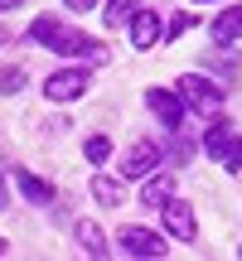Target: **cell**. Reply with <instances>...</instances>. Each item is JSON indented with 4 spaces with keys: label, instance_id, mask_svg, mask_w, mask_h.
Wrapping results in <instances>:
<instances>
[{
    "label": "cell",
    "instance_id": "cell-14",
    "mask_svg": "<svg viewBox=\"0 0 242 261\" xmlns=\"http://www.w3.org/2000/svg\"><path fill=\"white\" fill-rule=\"evenodd\" d=\"M92 194H97V203H107V208L121 203V184H116V179H107V174L92 179Z\"/></svg>",
    "mask_w": 242,
    "mask_h": 261
},
{
    "label": "cell",
    "instance_id": "cell-16",
    "mask_svg": "<svg viewBox=\"0 0 242 261\" xmlns=\"http://www.w3.org/2000/svg\"><path fill=\"white\" fill-rule=\"evenodd\" d=\"M83 155L92 160V165H107V160H112V140H107V136H92V140L83 145Z\"/></svg>",
    "mask_w": 242,
    "mask_h": 261
},
{
    "label": "cell",
    "instance_id": "cell-9",
    "mask_svg": "<svg viewBox=\"0 0 242 261\" xmlns=\"http://www.w3.org/2000/svg\"><path fill=\"white\" fill-rule=\"evenodd\" d=\"M233 145H237V136H233V126H228V121H218V126H208V130H204V150L218 160V165L228 160V150H233Z\"/></svg>",
    "mask_w": 242,
    "mask_h": 261
},
{
    "label": "cell",
    "instance_id": "cell-7",
    "mask_svg": "<svg viewBox=\"0 0 242 261\" xmlns=\"http://www.w3.org/2000/svg\"><path fill=\"white\" fill-rule=\"evenodd\" d=\"M160 218H165L170 237H179V242H194L199 223H194V208H189V203H175V198H170V203L160 208Z\"/></svg>",
    "mask_w": 242,
    "mask_h": 261
},
{
    "label": "cell",
    "instance_id": "cell-17",
    "mask_svg": "<svg viewBox=\"0 0 242 261\" xmlns=\"http://www.w3.org/2000/svg\"><path fill=\"white\" fill-rule=\"evenodd\" d=\"M194 24H199V15H189V10H184V15H175V19H170L165 39H184V34H189V29H194Z\"/></svg>",
    "mask_w": 242,
    "mask_h": 261
},
{
    "label": "cell",
    "instance_id": "cell-25",
    "mask_svg": "<svg viewBox=\"0 0 242 261\" xmlns=\"http://www.w3.org/2000/svg\"><path fill=\"white\" fill-rule=\"evenodd\" d=\"M0 39H5V29H0Z\"/></svg>",
    "mask_w": 242,
    "mask_h": 261
},
{
    "label": "cell",
    "instance_id": "cell-4",
    "mask_svg": "<svg viewBox=\"0 0 242 261\" xmlns=\"http://www.w3.org/2000/svg\"><path fill=\"white\" fill-rule=\"evenodd\" d=\"M121 252L126 256H165L170 247H165V237L160 232H150V227H121Z\"/></svg>",
    "mask_w": 242,
    "mask_h": 261
},
{
    "label": "cell",
    "instance_id": "cell-18",
    "mask_svg": "<svg viewBox=\"0 0 242 261\" xmlns=\"http://www.w3.org/2000/svg\"><path fill=\"white\" fill-rule=\"evenodd\" d=\"M19 87H25V73L19 68H5L0 73V92H19Z\"/></svg>",
    "mask_w": 242,
    "mask_h": 261
},
{
    "label": "cell",
    "instance_id": "cell-2",
    "mask_svg": "<svg viewBox=\"0 0 242 261\" xmlns=\"http://www.w3.org/2000/svg\"><path fill=\"white\" fill-rule=\"evenodd\" d=\"M175 92L184 97V107H194V112H204V116H213L218 107H223V87H218L213 77H204V73H184Z\"/></svg>",
    "mask_w": 242,
    "mask_h": 261
},
{
    "label": "cell",
    "instance_id": "cell-19",
    "mask_svg": "<svg viewBox=\"0 0 242 261\" xmlns=\"http://www.w3.org/2000/svg\"><path fill=\"white\" fill-rule=\"evenodd\" d=\"M170 155H175V165H189V155H194V145H189L184 136H175V140H170Z\"/></svg>",
    "mask_w": 242,
    "mask_h": 261
},
{
    "label": "cell",
    "instance_id": "cell-6",
    "mask_svg": "<svg viewBox=\"0 0 242 261\" xmlns=\"http://www.w3.org/2000/svg\"><path fill=\"white\" fill-rule=\"evenodd\" d=\"M83 92H87V73H83V68L54 73V77L44 83V97H49V102H78Z\"/></svg>",
    "mask_w": 242,
    "mask_h": 261
},
{
    "label": "cell",
    "instance_id": "cell-13",
    "mask_svg": "<svg viewBox=\"0 0 242 261\" xmlns=\"http://www.w3.org/2000/svg\"><path fill=\"white\" fill-rule=\"evenodd\" d=\"M78 242H83V252H87V256H107V237H102V227L87 223V218L78 223Z\"/></svg>",
    "mask_w": 242,
    "mask_h": 261
},
{
    "label": "cell",
    "instance_id": "cell-24",
    "mask_svg": "<svg viewBox=\"0 0 242 261\" xmlns=\"http://www.w3.org/2000/svg\"><path fill=\"white\" fill-rule=\"evenodd\" d=\"M0 256H5V242H0Z\"/></svg>",
    "mask_w": 242,
    "mask_h": 261
},
{
    "label": "cell",
    "instance_id": "cell-23",
    "mask_svg": "<svg viewBox=\"0 0 242 261\" xmlns=\"http://www.w3.org/2000/svg\"><path fill=\"white\" fill-rule=\"evenodd\" d=\"M0 208H5V179H0Z\"/></svg>",
    "mask_w": 242,
    "mask_h": 261
},
{
    "label": "cell",
    "instance_id": "cell-12",
    "mask_svg": "<svg viewBox=\"0 0 242 261\" xmlns=\"http://www.w3.org/2000/svg\"><path fill=\"white\" fill-rule=\"evenodd\" d=\"M19 194L34 198V203H54V184L39 179V174H29V169H19Z\"/></svg>",
    "mask_w": 242,
    "mask_h": 261
},
{
    "label": "cell",
    "instance_id": "cell-22",
    "mask_svg": "<svg viewBox=\"0 0 242 261\" xmlns=\"http://www.w3.org/2000/svg\"><path fill=\"white\" fill-rule=\"evenodd\" d=\"M15 5H25V0H0V10H15Z\"/></svg>",
    "mask_w": 242,
    "mask_h": 261
},
{
    "label": "cell",
    "instance_id": "cell-20",
    "mask_svg": "<svg viewBox=\"0 0 242 261\" xmlns=\"http://www.w3.org/2000/svg\"><path fill=\"white\" fill-rule=\"evenodd\" d=\"M223 169H242V136H237V145L228 150V160H223Z\"/></svg>",
    "mask_w": 242,
    "mask_h": 261
},
{
    "label": "cell",
    "instance_id": "cell-15",
    "mask_svg": "<svg viewBox=\"0 0 242 261\" xmlns=\"http://www.w3.org/2000/svg\"><path fill=\"white\" fill-rule=\"evenodd\" d=\"M136 15V0H107V29H116V24H126V19Z\"/></svg>",
    "mask_w": 242,
    "mask_h": 261
},
{
    "label": "cell",
    "instance_id": "cell-11",
    "mask_svg": "<svg viewBox=\"0 0 242 261\" xmlns=\"http://www.w3.org/2000/svg\"><path fill=\"white\" fill-rule=\"evenodd\" d=\"M213 39H218V44H233V39H242V5H228L223 15L213 19Z\"/></svg>",
    "mask_w": 242,
    "mask_h": 261
},
{
    "label": "cell",
    "instance_id": "cell-3",
    "mask_svg": "<svg viewBox=\"0 0 242 261\" xmlns=\"http://www.w3.org/2000/svg\"><path fill=\"white\" fill-rule=\"evenodd\" d=\"M155 169H160V145H155V140H136V145L126 150V160H121V174L140 179V184H146Z\"/></svg>",
    "mask_w": 242,
    "mask_h": 261
},
{
    "label": "cell",
    "instance_id": "cell-5",
    "mask_svg": "<svg viewBox=\"0 0 242 261\" xmlns=\"http://www.w3.org/2000/svg\"><path fill=\"white\" fill-rule=\"evenodd\" d=\"M146 107L160 116V126H170V130H179V126H184V97H179V92L150 87V92H146Z\"/></svg>",
    "mask_w": 242,
    "mask_h": 261
},
{
    "label": "cell",
    "instance_id": "cell-1",
    "mask_svg": "<svg viewBox=\"0 0 242 261\" xmlns=\"http://www.w3.org/2000/svg\"><path fill=\"white\" fill-rule=\"evenodd\" d=\"M29 39L34 44H44V48H54V54H107L102 44H97L92 34H83V29H68V24H58L54 15H44V19H34L29 24Z\"/></svg>",
    "mask_w": 242,
    "mask_h": 261
},
{
    "label": "cell",
    "instance_id": "cell-8",
    "mask_svg": "<svg viewBox=\"0 0 242 261\" xmlns=\"http://www.w3.org/2000/svg\"><path fill=\"white\" fill-rule=\"evenodd\" d=\"M160 34H165V29H160V15H155V10H140V15H131V44H136L140 54H146V48H155Z\"/></svg>",
    "mask_w": 242,
    "mask_h": 261
},
{
    "label": "cell",
    "instance_id": "cell-26",
    "mask_svg": "<svg viewBox=\"0 0 242 261\" xmlns=\"http://www.w3.org/2000/svg\"><path fill=\"white\" fill-rule=\"evenodd\" d=\"M194 5H204V0H194Z\"/></svg>",
    "mask_w": 242,
    "mask_h": 261
},
{
    "label": "cell",
    "instance_id": "cell-10",
    "mask_svg": "<svg viewBox=\"0 0 242 261\" xmlns=\"http://www.w3.org/2000/svg\"><path fill=\"white\" fill-rule=\"evenodd\" d=\"M170 189H175V179H170V174H150L146 189H140V208H165L170 203Z\"/></svg>",
    "mask_w": 242,
    "mask_h": 261
},
{
    "label": "cell",
    "instance_id": "cell-21",
    "mask_svg": "<svg viewBox=\"0 0 242 261\" xmlns=\"http://www.w3.org/2000/svg\"><path fill=\"white\" fill-rule=\"evenodd\" d=\"M63 5H68V10H92L97 0H63Z\"/></svg>",
    "mask_w": 242,
    "mask_h": 261
}]
</instances>
